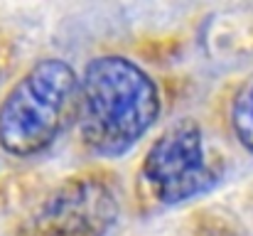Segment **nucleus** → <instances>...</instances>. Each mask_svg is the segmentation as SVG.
Returning <instances> with one entry per match:
<instances>
[{
  "instance_id": "2",
  "label": "nucleus",
  "mask_w": 253,
  "mask_h": 236,
  "mask_svg": "<svg viewBox=\"0 0 253 236\" xmlns=\"http://www.w3.org/2000/svg\"><path fill=\"white\" fill-rule=\"evenodd\" d=\"M226 172V155L207 128L187 116L153 138L133 175V199L140 212H158L211 192Z\"/></svg>"
},
{
  "instance_id": "6",
  "label": "nucleus",
  "mask_w": 253,
  "mask_h": 236,
  "mask_svg": "<svg viewBox=\"0 0 253 236\" xmlns=\"http://www.w3.org/2000/svg\"><path fill=\"white\" fill-rule=\"evenodd\" d=\"M184 236H244V229L224 207L204 204L187 214Z\"/></svg>"
},
{
  "instance_id": "5",
  "label": "nucleus",
  "mask_w": 253,
  "mask_h": 236,
  "mask_svg": "<svg viewBox=\"0 0 253 236\" xmlns=\"http://www.w3.org/2000/svg\"><path fill=\"white\" fill-rule=\"evenodd\" d=\"M226 126L234 141L253 153V72L236 84L226 103Z\"/></svg>"
},
{
  "instance_id": "8",
  "label": "nucleus",
  "mask_w": 253,
  "mask_h": 236,
  "mask_svg": "<svg viewBox=\"0 0 253 236\" xmlns=\"http://www.w3.org/2000/svg\"><path fill=\"white\" fill-rule=\"evenodd\" d=\"M12 62H15V42H12V37L0 27V84L10 74Z\"/></svg>"
},
{
  "instance_id": "3",
  "label": "nucleus",
  "mask_w": 253,
  "mask_h": 236,
  "mask_svg": "<svg viewBox=\"0 0 253 236\" xmlns=\"http://www.w3.org/2000/svg\"><path fill=\"white\" fill-rule=\"evenodd\" d=\"M79 74L62 57L37 59L0 98V150L17 160L47 153L74 121Z\"/></svg>"
},
{
  "instance_id": "4",
  "label": "nucleus",
  "mask_w": 253,
  "mask_h": 236,
  "mask_svg": "<svg viewBox=\"0 0 253 236\" xmlns=\"http://www.w3.org/2000/svg\"><path fill=\"white\" fill-rule=\"evenodd\" d=\"M121 212L123 189L116 172L93 165L47 187L15 217L7 236H111Z\"/></svg>"
},
{
  "instance_id": "7",
  "label": "nucleus",
  "mask_w": 253,
  "mask_h": 236,
  "mask_svg": "<svg viewBox=\"0 0 253 236\" xmlns=\"http://www.w3.org/2000/svg\"><path fill=\"white\" fill-rule=\"evenodd\" d=\"M47 189V187H44ZM37 175H7L0 180V212H25L44 192Z\"/></svg>"
},
{
  "instance_id": "1",
  "label": "nucleus",
  "mask_w": 253,
  "mask_h": 236,
  "mask_svg": "<svg viewBox=\"0 0 253 236\" xmlns=\"http://www.w3.org/2000/svg\"><path fill=\"white\" fill-rule=\"evenodd\" d=\"M163 91L138 62L98 54L79 74L77 141L86 155L116 160L130 153L160 121Z\"/></svg>"
}]
</instances>
